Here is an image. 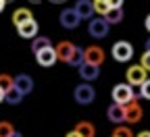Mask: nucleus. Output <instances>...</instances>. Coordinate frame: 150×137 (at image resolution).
Returning a JSON list of instances; mask_svg holds the SVG:
<instances>
[{
  "label": "nucleus",
  "mask_w": 150,
  "mask_h": 137,
  "mask_svg": "<svg viewBox=\"0 0 150 137\" xmlns=\"http://www.w3.org/2000/svg\"><path fill=\"white\" fill-rule=\"evenodd\" d=\"M73 98H75L77 104L88 106V104H92L94 100H96V89L90 85V81H83V83H79L77 87L73 89Z\"/></svg>",
  "instance_id": "nucleus-1"
},
{
  "label": "nucleus",
  "mask_w": 150,
  "mask_h": 137,
  "mask_svg": "<svg viewBox=\"0 0 150 137\" xmlns=\"http://www.w3.org/2000/svg\"><path fill=\"white\" fill-rule=\"evenodd\" d=\"M108 29H110V23L106 21V19L100 15L96 19H90V23H88V33L94 37V40H102V37L108 35Z\"/></svg>",
  "instance_id": "nucleus-2"
},
{
  "label": "nucleus",
  "mask_w": 150,
  "mask_h": 137,
  "mask_svg": "<svg viewBox=\"0 0 150 137\" xmlns=\"http://www.w3.org/2000/svg\"><path fill=\"white\" fill-rule=\"evenodd\" d=\"M110 96H112V102L127 104L129 100H134V85H129V83H117L115 87H112Z\"/></svg>",
  "instance_id": "nucleus-3"
},
{
  "label": "nucleus",
  "mask_w": 150,
  "mask_h": 137,
  "mask_svg": "<svg viewBox=\"0 0 150 137\" xmlns=\"http://www.w3.org/2000/svg\"><path fill=\"white\" fill-rule=\"evenodd\" d=\"M110 54L117 63H127V60H131V56H134V46L129 42H117V44H112Z\"/></svg>",
  "instance_id": "nucleus-4"
},
{
  "label": "nucleus",
  "mask_w": 150,
  "mask_h": 137,
  "mask_svg": "<svg viewBox=\"0 0 150 137\" xmlns=\"http://www.w3.org/2000/svg\"><path fill=\"white\" fill-rule=\"evenodd\" d=\"M125 77H127V83H129V85L138 87V85H142V83L148 79V71H146L142 65H131V67L127 69Z\"/></svg>",
  "instance_id": "nucleus-5"
},
{
  "label": "nucleus",
  "mask_w": 150,
  "mask_h": 137,
  "mask_svg": "<svg viewBox=\"0 0 150 137\" xmlns=\"http://www.w3.org/2000/svg\"><path fill=\"white\" fill-rule=\"evenodd\" d=\"M123 108H125V123L134 125V123H140L142 121L144 110H142V106H140L138 100H129L127 104H123Z\"/></svg>",
  "instance_id": "nucleus-6"
},
{
  "label": "nucleus",
  "mask_w": 150,
  "mask_h": 137,
  "mask_svg": "<svg viewBox=\"0 0 150 137\" xmlns=\"http://www.w3.org/2000/svg\"><path fill=\"white\" fill-rule=\"evenodd\" d=\"M59 21H61V25H63L65 29H75V27L79 25L81 17L77 15V11H75V8H63L61 15H59Z\"/></svg>",
  "instance_id": "nucleus-7"
},
{
  "label": "nucleus",
  "mask_w": 150,
  "mask_h": 137,
  "mask_svg": "<svg viewBox=\"0 0 150 137\" xmlns=\"http://www.w3.org/2000/svg\"><path fill=\"white\" fill-rule=\"evenodd\" d=\"M35 60H38L40 67H52V65H56V63H59V56H56L54 46H48V48H44L40 52H35Z\"/></svg>",
  "instance_id": "nucleus-8"
},
{
  "label": "nucleus",
  "mask_w": 150,
  "mask_h": 137,
  "mask_svg": "<svg viewBox=\"0 0 150 137\" xmlns=\"http://www.w3.org/2000/svg\"><path fill=\"white\" fill-rule=\"evenodd\" d=\"M38 31H40V25H38L35 19H29V21L17 25V33L23 37V40H33V37L38 35Z\"/></svg>",
  "instance_id": "nucleus-9"
},
{
  "label": "nucleus",
  "mask_w": 150,
  "mask_h": 137,
  "mask_svg": "<svg viewBox=\"0 0 150 137\" xmlns=\"http://www.w3.org/2000/svg\"><path fill=\"white\" fill-rule=\"evenodd\" d=\"M54 50H56V56H59V60H63V63H71V58H73V54H75V50H77V46L75 44H71V42H59L54 46Z\"/></svg>",
  "instance_id": "nucleus-10"
},
{
  "label": "nucleus",
  "mask_w": 150,
  "mask_h": 137,
  "mask_svg": "<svg viewBox=\"0 0 150 137\" xmlns=\"http://www.w3.org/2000/svg\"><path fill=\"white\" fill-rule=\"evenodd\" d=\"M83 58H86V63H92V65H102L104 63V50L100 48V46H88V48H83Z\"/></svg>",
  "instance_id": "nucleus-11"
},
{
  "label": "nucleus",
  "mask_w": 150,
  "mask_h": 137,
  "mask_svg": "<svg viewBox=\"0 0 150 137\" xmlns=\"http://www.w3.org/2000/svg\"><path fill=\"white\" fill-rule=\"evenodd\" d=\"M77 69H79V77L83 81H96L98 75H100V67L98 65H92V63H86V60Z\"/></svg>",
  "instance_id": "nucleus-12"
},
{
  "label": "nucleus",
  "mask_w": 150,
  "mask_h": 137,
  "mask_svg": "<svg viewBox=\"0 0 150 137\" xmlns=\"http://www.w3.org/2000/svg\"><path fill=\"white\" fill-rule=\"evenodd\" d=\"M106 116H108V121L115 123V125L125 123V108H123V104L112 102V104L108 106V110H106Z\"/></svg>",
  "instance_id": "nucleus-13"
},
{
  "label": "nucleus",
  "mask_w": 150,
  "mask_h": 137,
  "mask_svg": "<svg viewBox=\"0 0 150 137\" xmlns=\"http://www.w3.org/2000/svg\"><path fill=\"white\" fill-rule=\"evenodd\" d=\"M75 11H77V15L81 19H92L94 17V0H77V4L73 6Z\"/></svg>",
  "instance_id": "nucleus-14"
},
{
  "label": "nucleus",
  "mask_w": 150,
  "mask_h": 137,
  "mask_svg": "<svg viewBox=\"0 0 150 137\" xmlns=\"http://www.w3.org/2000/svg\"><path fill=\"white\" fill-rule=\"evenodd\" d=\"M15 87L21 91L23 96H27V93L33 91V79L29 75H17L15 77Z\"/></svg>",
  "instance_id": "nucleus-15"
},
{
  "label": "nucleus",
  "mask_w": 150,
  "mask_h": 137,
  "mask_svg": "<svg viewBox=\"0 0 150 137\" xmlns=\"http://www.w3.org/2000/svg\"><path fill=\"white\" fill-rule=\"evenodd\" d=\"M106 21L110 23V25H117V23H121L123 21V17H125V13H123V6H110L104 15H102Z\"/></svg>",
  "instance_id": "nucleus-16"
},
{
  "label": "nucleus",
  "mask_w": 150,
  "mask_h": 137,
  "mask_svg": "<svg viewBox=\"0 0 150 137\" xmlns=\"http://www.w3.org/2000/svg\"><path fill=\"white\" fill-rule=\"evenodd\" d=\"M75 131H77L81 137H96V127H94L90 121H79L75 125Z\"/></svg>",
  "instance_id": "nucleus-17"
},
{
  "label": "nucleus",
  "mask_w": 150,
  "mask_h": 137,
  "mask_svg": "<svg viewBox=\"0 0 150 137\" xmlns=\"http://www.w3.org/2000/svg\"><path fill=\"white\" fill-rule=\"evenodd\" d=\"M29 19H33V15H31L29 8H17V11L13 13V23H15V27L21 25V23H25V21H29Z\"/></svg>",
  "instance_id": "nucleus-18"
},
{
  "label": "nucleus",
  "mask_w": 150,
  "mask_h": 137,
  "mask_svg": "<svg viewBox=\"0 0 150 137\" xmlns=\"http://www.w3.org/2000/svg\"><path fill=\"white\" fill-rule=\"evenodd\" d=\"M48 46H52V42H50V37H46V35H35L31 40V52L33 54L44 50V48H48Z\"/></svg>",
  "instance_id": "nucleus-19"
},
{
  "label": "nucleus",
  "mask_w": 150,
  "mask_h": 137,
  "mask_svg": "<svg viewBox=\"0 0 150 137\" xmlns=\"http://www.w3.org/2000/svg\"><path fill=\"white\" fill-rule=\"evenodd\" d=\"M23 100V93L21 91H19L17 87H13V89H8L6 93H4V102L6 104H11V106H17L19 102H21Z\"/></svg>",
  "instance_id": "nucleus-20"
},
{
  "label": "nucleus",
  "mask_w": 150,
  "mask_h": 137,
  "mask_svg": "<svg viewBox=\"0 0 150 137\" xmlns=\"http://www.w3.org/2000/svg\"><path fill=\"white\" fill-rule=\"evenodd\" d=\"M13 87H15V77H11L6 73H0V89H4V93H6Z\"/></svg>",
  "instance_id": "nucleus-21"
},
{
  "label": "nucleus",
  "mask_w": 150,
  "mask_h": 137,
  "mask_svg": "<svg viewBox=\"0 0 150 137\" xmlns=\"http://www.w3.org/2000/svg\"><path fill=\"white\" fill-rule=\"evenodd\" d=\"M13 133H15L13 123H8V121H0V137H11Z\"/></svg>",
  "instance_id": "nucleus-22"
},
{
  "label": "nucleus",
  "mask_w": 150,
  "mask_h": 137,
  "mask_svg": "<svg viewBox=\"0 0 150 137\" xmlns=\"http://www.w3.org/2000/svg\"><path fill=\"white\" fill-rule=\"evenodd\" d=\"M112 135H117V137H134V131H131L127 125H117L115 131H112Z\"/></svg>",
  "instance_id": "nucleus-23"
},
{
  "label": "nucleus",
  "mask_w": 150,
  "mask_h": 137,
  "mask_svg": "<svg viewBox=\"0 0 150 137\" xmlns=\"http://www.w3.org/2000/svg\"><path fill=\"white\" fill-rule=\"evenodd\" d=\"M86 60V58H83V48H77V50H75V54H73V58H71V67H79L81 63Z\"/></svg>",
  "instance_id": "nucleus-24"
},
{
  "label": "nucleus",
  "mask_w": 150,
  "mask_h": 137,
  "mask_svg": "<svg viewBox=\"0 0 150 137\" xmlns=\"http://www.w3.org/2000/svg\"><path fill=\"white\" fill-rule=\"evenodd\" d=\"M108 8H110V6H108L106 0H94V11H96L98 15H104Z\"/></svg>",
  "instance_id": "nucleus-25"
},
{
  "label": "nucleus",
  "mask_w": 150,
  "mask_h": 137,
  "mask_svg": "<svg viewBox=\"0 0 150 137\" xmlns=\"http://www.w3.org/2000/svg\"><path fill=\"white\" fill-rule=\"evenodd\" d=\"M140 65L150 73V50H144V54H142V58H140Z\"/></svg>",
  "instance_id": "nucleus-26"
},
{
  "label": "nucleus",
  "mask_w": 150,
  "mask_h": 137,
  "mask_svg": "<svg viewBox=\"0 0 150 137\" xmlns=\"http://www.w3.org/2000/svg\"><path fill=\"white\" fill-rule=\"evenodd\" d=\"M140 89H142V98H146V100H150V79H146L142 85H140Z\"/></svg>",
  "instance_id": "nucleus-27"
},
{
  "label": "nucleus",
  "mask_w": 150,
  "mask_h": 137,
  "mask_svg": "<svg viewBox=\"0 0 150 137\" xmlns=\"http://www.w3.org/2000/svg\"><path fill=\"white\" fill-rule=\"evenodd\" d=\"M106 2H108V6H123L125 0H106Z\"/></svg>",
  "instance_id": "nucleus-28"
},
{
  "label": "nucleus",
  "mask_w": 150,
  "mask_h": 137,
  "mask_svg": "<svg viewBox=\"0 0 150 137\" xmlns=\"http://www.w3.org/2000/svg\"><path fill=\"white\" fill-rule=\"evenodd\" d=\"M65 137H81V135H79L77 131H75V129H73V131H69V133H67Z\"/></svg>",
  "instance_id": "nucleus-29"
},
{
  "label": "nucleus",
  "mask_w": 150,
  "mask_h": 137,
  "mask_svg": "<svg viewBox=\"0 0 150 137\" xmlns=\"http://www.w3.org/2000/svg\"><path fill=\"white\" fill-rule=\"evenodd\" d=\"M136 137H150V131H140Z\"/></svg>",
  "instance_id": "nucleus-30"
},
{
  "label": "nucleus",
  "mask_w": 150,
  "mask_h": 137,
  "mask_svg": "<svg viewBox=\"0 0 150 137\" xmlns=\"http://www.w3.org/2000/svg\"><path fill=\"white\" fill-rule=\"evenodd\" d=\"M144 25H146V29H148V33H150V15L146 17V21H144Z\"/></svg>",
  "instance_id": "nucleus-31"
},
{
  "label": "nucleus",
  "mask_w": 150,
  "mask_h": 137,
  "mask_svg": "<svg viewBox=\"0 0 150 137\" xmlns=\"http://www.w3.org/2000/svg\"><path fill=\"white\" fill-rule=\"evenodd\" d=\"M48 2H52V4H65L67 0H48Z\"/></svg>",
  "instance_id": "nucleus-32"
},
{
  "label": "nucleus",
  "mask_w": 150,
  "mask_h": 137,
  "mask_svg": "<svg viewBox=\"0 0 150 137\" xmlns=\"http://www.w3.org/2000/svg\"><path fill=\"white\" fill-rule=\"evenodd\" d=\"M4 6H6V0H0V13L4 11Z\"/></svg>",
  "instance_id": "nucleus-33"
},
{
  "label": "nucleus",
  "mask_w": 150,
  "mask_h": 137,
  "mask_svg": "<svg viewBox=\"0 0 150 137\" xmlns=\"http://www.w3.org/2000/svg\"><path fill=\"white\" fill-rule=\"evenodd\" d=\"M4 102V89H0V104Z\"/></svg>",
  "instance_id": "nucleus-34"
},
{
  "label": "nucleus",
  "mask_w": 150,
  "mask_h": 137,
  "mask_svg": "<svg viewBox=\"0 0 150 137\" xmlns=\"http://www.w3.org/2000/svg\"><path fill=\"white\" fill-rule=\"evenodd\" d=\"M11 137H23V135H21V133H19V131H15V133H13Z\"/></svg>",
  "instance_id": "nucleus-35"
},
{
  "label": "nucleus",
  "mask_w": 150,
  "mask_h": 137,
  "mask_svg": "<svg viewBox=\"0 0 150 137\" xmlns=\"http://www.w3.org/2000/svg\"><path fill=\"white\" fill-rule=\"evenodd\" d=\"M29 2H33V4H40V2H42V0H29Z\"/></svg>",
  "instance_id": "nucleus-36"
},
{
  "label": "nucleus",
  "mask_w": 150,
  "mask_h": 137,
  "mask_svg": "<svg viewBox=\"0 0 150 137\" xmlns=\"http://www.w3.org/2000/svg\"><path fill=\"white\" fill-rule=\"evenodd\" d=\"M146 50H150V40H146Z\"/></svg>",
  "instance_id": "nucleus-37"
},
{
  "label": "nucleus",
  "mask_w": 150,
  "mask_h": 137,
  "mask_svg": "<svg viewBox=\"0 0 150 137\" xmlns=\"http://www.w3.org/2000/svg\"><path fill=\"white\" fill-rule=\"evenodd\" d=\"M112 137H117V135H112Z\"/></svg>",
  "instance_id": "nucleus-38"
}]
</instances>
